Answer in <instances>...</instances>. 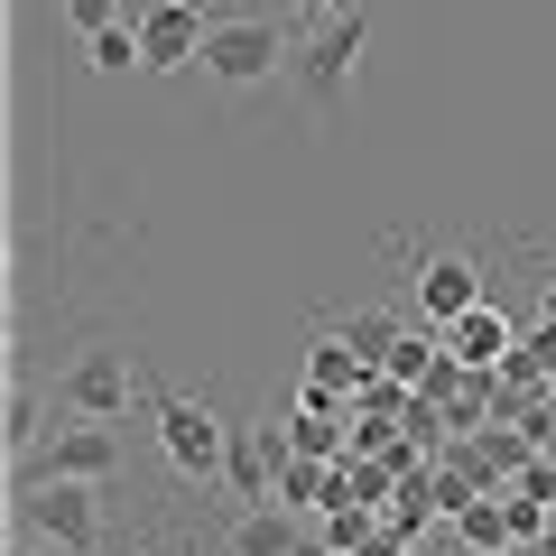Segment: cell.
<instances>
[{"label": "cell", "mask_w": 556, "mask_h": 556, "mask_svg": "<svg viewBox=\"0 0 556 556\" xmlns=\"http://www.w3.org/2000/svg\"><path fill=\"white\" fill-rule=\"evenodd\" d=\"M112 473H121V427H102V417H75L38 455H20V482H112Z\"/></svg>", "instance_id": "5b68a950"}, {"label": "cell", "mask_w": 556, "mask_h": 556, "mask_svg": "<svg viewBox=\"0 0 556 556\" xmlns=\"http://www.w3.org/2000/svg\"><path fill=\"white\" fill-rule=\"evenodd\" d=\"M112 20H121V0H65V28H75V38H102Z\"/></svg>", "instance_id": "d6986e66"}, {"label": "cell", "mask_w": 556, "mask_h": 556, "mask_svg": "<svg viewBox=\"0 0 556 556\" xmlns=\"http://www.w3.org/2000/svg\"><path fill=\"white\" fill-rule=\"evenodd\" d=\"M408 288H417V316H427V334H445L455 316H473V306H482V269H473V251H417V260H408Z\"/></svg>", "instance_id": "8992f818"}, {"label": "cell", "mask_w": 556, "mask_h": 556, "mask_svg": "<svg viewBox=\"0 0 556 556\" xmlns=\"http://www.w3.org/2000/svg\"><path fill=\"white\" fill-rule=\"evenodd\" d=\"M84 65H93V75H130V65H149V56H139V20H112L102 38H84Z\"/></svg>", "instance_id": "9a60e30c"}, {"label": "cell", "mask_w": 556, "mask_h": 556, "mask_svg": "<svg viewBox=\"0 0 556 556\" xmlns=\"http://www.w3.org/2000/svg\"><path fill=\"white\" fill-rule=\"evenodd\" d=\"M437 343H445V353L464 362V371H501V362H510V343H519V334H510V316H501V306L482 298L473 316H455V325H445Z\"/></svg>", "instance_id": "9c48e42d"}, {"label": "cell", "mask_w": 556, "mask_h": 556, "mask_svg": "<svg viewBox=\"0 0 556 556\" xmlns=\"http://www.w3.org/2000/svg\"><path fill=\"white\" fill-rule=\"evenodd\" d=\"M288 455H325V464L343 455V417H334V399L298 390V427H288Z\"/></svg>", "instance_id": "4fadbf2b"}, {"label": "cell", "mask_w": 556, "mask_h": 556, "mask_svg": "<svg viewBox=\"0 0 556 556\" xmlns=\"http://www.w3.org/2000/svg\"><path fill=\"white\" fill-rule=\"evenodd\" d=\"M306 390H316V399H343V390H371V362H362V353H353V343H343V334H325L316 353H306Z\"/></svg>", "instance_id": "8fae6325"}, {"label": "cell", "mask_w": 556, "mask_h": 556, "mask_svg": "<svg viewBox=\"0 0 556 556\" xmlns=\"http://www.w3.org/2000/svg\"><path fill=\"white\" fill-rule=\"evenodd\" d=\"M343 343H353V353H362V362H371V371H380V362H390V343H399V325L380 316V306H362V316L343 325Z\"/></svg>", "instance_id": "e0dca14e"}, {"label": "cell", "mask_w": 556, "mask_h": 556, "mask_svg": "<svg viewBox=\"0 0 556 556\" xmlns=\"http://www.w3.org/2000/svg\"><path fill=\"white\" fill-rule=\"evenodd\" d=\"M334 10H353V0H288V20H306V28H316V20H334Z\"/></svg>", "instance_id": "44dd1931"}, {"label": "cell", "mask_w": 556, "mask_h": 556, "mask_svg": "<svg viewBox=\"0 0 556 556\" xmlns=\"http://www.w3.org/2000/svg\"><path fill=\"white\" fill-rule=\"evenodd\" d=\"M362 47H371V10H334V20H316L298 38V56H288V75H298V93H306V112H334L343 93H353V75H362Z\"/></svg>", "instance_id": "6da1fadb"}, {"label": "cell", "mask_w": 556, "mask_h": 556, "mask_svg": "<svg viewBox=\"0 0 556 556\" xmlns=\"http://www.w3.org/2000/svg\"><path fill=\"white\" fill-rule=\"evenodd\" d=\"M0 445H10V455H38V445H47V399L28 390V371H10V399H0Z\"/></svg>", "instance_id": "7c38bea8"}, {"label": "cell", "mask_w": 556, "mask_h": 556, "mask_svg": "<svg viewBox=\"0 0 556 556\" xmlns=\"http://www.w3.org/2000/svg\"><path fill=\"white\" fill-rule=\"evenodd\" d=\"M204 28H214V10H195V0H149L139 10V56H149V75L204 65Z\"/></svg>", "instance_id": "ba28073f"}, {"label": "cell", "mask_w": 556, "mask_h": 556, "mask_svg": "<svg viewBox=\"0 0 556 556\" xmlns=\"http://www.w3.org/2000/svg\"><path fill=\"white\" fill-rule=\"evenodd\" d=\"M306 538V519L288 510V501H251V510H232V556H288Z\"/></svg>", "instance_id": "30bf717a"}, {"label": "cell", "mask_w": 556, "mask_h": 556, "mask_svg": "<svg viewBox=\"0 0 556 556\" xmlns=\"http://www.w3.org/2000/svg\"><path fill=\"white\" fill-rule=\"evenodd\" d=\"M278 501H288V510H325V501H334V464H325V455H288V464H278Z\"/></svg>", "instance_id": "5bb4252c"}, {"label": "cell", "mask_w": 556, "mask_h": 556, "mask_svg": "<svg viewBox=\"0 0 556 556\" xmlns=\"http://www.w3.org/2000/svg\"><path fill=\"white\" fill-rule=\"evenodd\" d=\"M288 556H334V547H325V538H298V547H288Z\"/></svg>", "instance_id": "603a6c76"}, {"label": "cell", "mask_w": 556, "mask_h": 556, "mask_svg": "<svg viewBox=\"0 0 556 556\" xmlns=\"http://www.w3.org/2000/svg\"><path fill=\"white\" fill-rule=\"evenodd\" d=\"M10 556H75V547H56V538H20Z\"/></svg>", "instance_id": "7402d4cb"}, {"label": "cell", "mask_w": 556, "mask_h": 556, "mask_svg": "<svg viewBox=\"0 0 556 556\" xmlns=\"http://www.w3.org/2000/svg\"><path fill=\"white\" fill-rule=\"evenodd\" d=\"M529 556H556V529H547V538H538V547H529Z\"/></svg>", "instance_id": "cb8c5ba5"}, {"label": "cell", "mask_w": 556, "mask_h": 556, "mask_svg": "<svg viewBox=\"0 0 556 556\" xmlns=\"http://www.w3.org/2000/svg\"><path fill=\"white\" fill-rule=\"evenodd\" d=\"M501 529H510V547H538V538L556 529V510L529 492V482H519V492H501Z\"/></svg>", "instance_id": "2e32d148"}, {"label": "cell", "mask_w": 556, "mask_h": 556, "mask_svg": "<svg viewBox=\"0 0 556 556\" xmlns=\"http://www.w3.org/2000/svg\"><path fill=\"white\" fill-rule=\"evenodd\" d=\"M437 362H445V353H427V334H399L380 371H390V380H427V371H437Z\"/></svg>", "instance_id": "ac0fdd59"}, {"label": "cell", "mask_w": 556, "mask_h": 556, "mask_svg": "<svg viewBox=\"0 0 556 556\" xmlns=\"http://www.w3.org/2000/svg\"><path fill=\"white\" fill-rule=\"evenodd\" d=\"M102 482H20V519L28 538H56L75 556H102Z\"/></svg>", "instance_id": "277c9868"}, {"label": "cell", "mask_w": 556, "mask_h": 556, "mask_svg": "<svg viewBox=\"0 0 556 556\" xmlns=\"http://www.w3.org/2000/svg\"><path fill=\"white\" fill-rule=\"evenodd\" d=\"M130 390H139V362L130 353H112V343H93V353L75 362V371H65V408L75 417H102V427H121V417H130Z\"/></svg>", "instance_id": "52a82bcc"}, {"label": "cell", "mask_w": 556, "mask_h": 556, "mask_svg": "<svg viewBox=\"0 0 556 556\" xmlns=\"http://www.w3.org/2000/svg\"><path fill=\"white\" fill-rule=\"evenodd\" d=\"M464 538H473V547H510V529H501L492 501H464Z\"/></svg>", "instance_id": "ffe728a7"}, {"label": "cell", "mask_w": 556, "mask_h": 556, "mask_svg": "<svg viewBox=\"0 0 556 556\" xmlns=\"http://www.w3.org/2000/svg\"><path fill=\"white\" fill-rule=\"evenodd\" d=\"M278 65H288V38H278L269 10H214V28H204V75L214 84L251 93V84H269Z\"/></svg>", "instance_id": "3957f363"}, {"label": "cell", "mask_w": 556, "mask_h": 556, "mask_svg": "<svg viewBox=\"0 0 556 556\" xmlns=\"http://www.w3.org/2000/svg\"><path fill=\"white\" fill-rule=\"evenodd\" d=\"M473 556H510V547H473Z\"/></svg>", "instance_id": "d4e9b609"}, {"label": "cell", "mask_w": 556, "mask_h": 556, "mask_svg": "<svg viewBox=\"0 0 556 556\" xmlns=\"http://www.w3.org/2000/svg\"><path fill=\"white\" fill-rule=\"evenodd\" d=\"M139 399H149V417H159V455L177 464L186 482H223V464H232V427H223L204 399L159 390V380H139Z\"/></svg>", "instance_id": "7a4b0ae2"}, {"label": "cell", "mask_w": 556, "mask_h": 556, "mask_svg": "<svg viewBox=\"0 0 556 556\" xmlns=\"http://www.w3.org/2000/svg\"><path fill=\"white\" fill-rule=\"evenodd\" d=\"M547 445H556V437H547Z\"/></svg>", "instance_id": "484cf974"}]
</instances>
